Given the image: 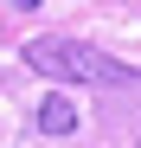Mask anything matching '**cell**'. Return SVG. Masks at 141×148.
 Returning <instances> with one entry per match:
<instances>
[{
  "label": "cell",
  "instance_id": "obj_1",
  "mask_svg": "<svg viewBox=\"0 0 141 148\" xmlns=\"http://www.w3.org/2000/svg\"><path fill=\"white\" fill-rule=\"evenodd\" d=\"M19 64L39 71V77H52V84H103V90H128V84H141L135 64L109 58V52H96V45H83V39H64V32H52V39H26V45H19Z\"/></svg>",
  "mask_w": 141,
  "mask_h": 148
},
{
  "label": "cell",
  "instance_id": "obj_2",
  "mask_svg": "<svg viewBox=\"0 0 141 148\" xmlns=\"http://www.w3.org/2000/svg\"><path fill=\"white\" fill-rule=\"evenodd\" d=\"M39 129H45V135H70V129H77L70 97H45V103H39Z\"/></svg>",
  "mask_w": 141,
  "mask_h": 148
},
{
  "label": "cell",
  "instance_id": "obj_3",
  "mask_svg": "<svg viewBox=\"0 0 141 148\" xmlns=\"http://www.w3.org/2000/svg\"><path fill=\"white\" fill-rule=\"evenodd\" d=\"M13 7H19V13H39V0H13Z\"/></svg>",
  "mask_w": 141,
  "mask_h": 148
}]
</instances>
